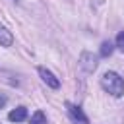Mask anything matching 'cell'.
<instances>
[{"label":"cell","mask_w":124,"mask_h":124,"mask_svg":"<svg viewBox=\"0 0 124 124\" xmlns=\"http://www.w3.org/2000/svg\"><path fill=\"white\" fill-rule=\"evenodd\" d=\"M101 87L110 93L112 97H122L124 95V79L116 72H105L101 78Z\"/></svg>","instance_id":"6da1fadb"},{"label":"cell","mask_w":124,"mask_h":124,"mask_svg":"<svg viewBox=\"0 0 124 124\" xmlns=\"http://www.w3.org/2000/svg\"><path fill=\"white\" fill-rule=\"evenodd\" d=\"M66 110H68V116H70V120L74 124H89V118L85 116V112L81 110V107L66 101Z\"/></svg>","instance_id":"7a4b0ae2"},{"label":"cell","mask_w":124,"mask_h":124,"mask_svg":"<svg viewBox=\"0 0 124 124\" xmlns=\"http://www.w3.org/2000/svg\"><path fill=\"white\" fill-rule=\"evenodd\" d=\"M97 56L93 54V52H89V50H83L81 54H79V68L85 72V74H93L95 72V68H97Z\"/></svg>","instance_id":"3957f363"},{"label":"cell","mask_w":124,"mask_h":124,"mask_svg":"<svg viewBox=\"0 0 124 124\" xmlns=\"http://www.w3.org/2000/svg\"><path fill=\"white\" fill-rule=\"evenodd\" d=\"M37 72H39L41 79H43V81H45L50 89H58V87H60V79H58V78H56L50 70H46L45 66H39V68H37Z\"/></svg>","instance_id":"277c9868"},{"label":"cell","mask_w":124,"mask_h":124,"mask_svg":"<svg viewBox=\"0 0 124 124\" xmlns=\"http://www.w3.org/2000/svg\"><path fill=\"white\" fill-rule=\"evenodd\" d=\"M27 118V108L25 107H16L14 110H10L8 114V120L10 122H23Z\"/></svg>","instance_id":"5b68a950"},{"label":"cell","mask_w":124,"mask_h":124,"mask_svg":"<svg viewBox=\"0 0 124 124\" xmlns=\"http://www.w3.org/2000/svg\"><path fill=\"white\" fill-rule=\"evenodd\" d=\"M12 43H14L12 31H10L6 25L0 23V46H12Z\"/></svg>","instance_id":"8992f818"},{"label":"cell","mask_w":124,"mask_h":124,"mask_svg":"<svg viewBox=\"0 0 124 124\" xmlns=\"http://www.w3.org/2000/svg\"><path fill=\"white\" fill-rule=\"evenodd\" d=\"M112 50H114V45H112L110 41H103V43H101V48H99V54H101L103 58H107V56L112 54Z\"/></svg>","instance_id":"52a82bcc"},{"label":"cell","mask_w":124,"mask_h":124,"mask_svg":"<svg viewBox=\"0 0 124 124\" xmlns=\"http://www.w3.org/2000/svg\"><path fill=\"white\" fill-rule=\"evenodd\" d=\"M31 124H46V116H45V112L43 110H35L33 114H31V120H29Z\"/></svg>","instance_id":"ba28073f"},{"label":"cell","mask_w":124,"mask_h":124,"mask_svg":"<svg viewBox=\"0 0 124 124\" xmlns=\"http://www.w3.org/2000/svg\"><path fill=\"white\" fill-rule=\"evenodd\" d=\"M116 46H118V50L124 52V31H120V33L116 35Z\"/></svg>","instance_id":"9c48e42d"},{"label":"cell","mask_w":124,"mask_h":124,"mask_svg":"<svg viewBox=\"0 0 124 124\" xmlns=\"http://www.w3.org/2000/svg\"><path fill=\"white\" fill-rule=\"evenodd\" d=\"M4 105H6V97H4V95H0V108H2Z\"/></svg>","instance_id":"30bf717a"}]
</instances>
